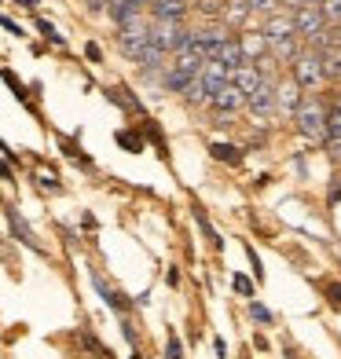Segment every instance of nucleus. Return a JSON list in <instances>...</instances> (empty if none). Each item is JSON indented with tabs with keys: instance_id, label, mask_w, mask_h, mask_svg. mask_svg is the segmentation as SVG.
Segmentation results:
<instances>
[{
	"instance_id": "f257e3e1",
	"label": "nucleus",
	"mask_w": 341,
	"mask_h": 359,
	"mask_svg": "<svg viewBox=\"0 0 341 359\" xmlns=\"http://www.w3.org/2000/svg\"><path fill=\"white\" fill-rule=\"evenodd\" d=\"M323 118H327V107L323 100H301V107L294 110V121H297V133L312 143H323Z\"/></svg>"
},
{
	"instance_id": "f03ea898",
	"label": "nucleus",
	"mask_w": 341,
	"mask_h": 359,
	"mask_svg": "<svg viewBox=\"0 0 341 359\" xmlns=\"http://www.w3.org/2000/svg\"><path fill=\"white\" fill-rule=\"evenodd\" d=\"M294 85L301 88V92H312L319 81H323V62H319V52H301L294 62Z\"/></svg>"
},
{
	"instance_id": "7ed1b4c3",
	"label": "nucleus",
	"mask_w": 341,
	"mask_h": 359,
	"mask_svg": "<svg viewBox=\"0 0 341 359\" xmlns=\"http://www.w3.org/2000/svg\"><path fill=\"white\" fill-rule=\"evenodd\" d=\"M294 34L297 37H305L308 44H316L319 37H323V29H327V22H323V15H319V8H312V4H301L294 15Z\"/></svg>"
},
{
	"instance_id": "20e7f679",
	"label": "nucleus",
	"mask_w": 341,
	"mask_h": 359,
	"mask_svg": "<svg viewBox=\"0 0 341 359\" xmlns=\"http://www.w3.org/2000/svg\"><path fill=\"white\" fill-rule=\"evenodd\" d=\"M275 85H279L275 77H261V85L246 95V107L257 114V118H272L275 114Z\"/></svg>"
},
{
	"instance_id": "39448f33",
	"label": "nucleus",
	"mask_w": 341,
	"mask_h": 359,
	"mask_svg": "<svg viewBox=\"0 0 341 359\" xmlns=\"http://www.w3.org/2000/svg\"><path fill=\"white\" fill-rule=\"evenodd\" d=\"M118 48L128 55V59H140V52L147 48V26L143 22H128V26H121V34H118Z\"/></svg>"
},
{
	"instance_id": "423d86ee",
	"label": "nucleus",
	"mask_w": 341,
	"mask_h": 359,
	"mask_svg": "<svg viewBox=\"0 0 341 359\" xmlns=\"http://www.w3.org/2000/svg\"><path fill=\"white\" fill-rule=\"evenodd\" d=\"M88 279H92V286H95V293H100V297H103V304L107 308H114V312H118V316H128V308H133V301H128L125 297V293H118V290H114L107 279H103V275L100 271H88Z\"/></svg>"
},
{
	"instance_id": "0eeeda50",
	"label": "nucleus",
	"mask_w": 341,
	"mask_h": 359,
	"mask_svg": "<svg viewBox=\"0 0 341 359\" xmlns=\"http://www.w3.org/2000/svg\"><path fill=\"white\" fill-rule=\"evenodd\" d=\"M4 217H8V227H11V235L19 238L26 250H34V253H44L41 238L34 235V227H29V224L22 220V213H19V209H15V205H8V209H4Z\"/></svg>"
},
{
	"instance_id": "6e6552de",
	"label": "nucleus",
	"mask_w": 341,
	"mask_h": 359,
	"mask_svg": "<svg viewBox=\"0 0 341 359\" xmlns=\"http://www.w3.org/2000/svg\"><path fill=\"white\" fill-rule=\"evenodd\" d=\"M154 22H176L180 26L187 19V0H151Z\"/></svg>"
},
{
	"instance_id": "1a4fd4ad",
	"label": "nucleus",
	"mask_w": 341,
	"mask_h": 359,
	"mask_svg": "<svg viewBox=\"0 0 341 359\" xmlns=\"http://www.w3.org/2000/svg\"><path fill=\"white\" fill-rule=\"evenodd\" d=\"M227 70L224 62H217V59H206V67H202V74H199V81H202V88H206V95H213V92H220L224 85H227Z\"/></svg>"
},
{
	"instance_id": "9d476101",
	"label": "nucleus",
	"mask_w": 341,
	"mask_h": 359,
	"mask_svg": "<svg viewBox=\"0 0 341 359\" xmlns=\"http://www.w3.org/2000/svg\"><path fill=\"white\" fill-rule=\"evenodd\" d=\"M227 85H235L242 95H250L257 85H261V70H257L253 62H242V67H235L232 74H227Z\"/></svg>"
},
{
	"instance_id": "9b49d317",
	"label": "nucleus",
	"mask_w": 341,
	"mask_h": 359,
	"mask_svg": "<svg viewBox=\"0 0 341 359\" xmlns=\"http://www.w3.org/2000/svg\"><path fill=\"white\" fill-rule=\"evenodd\" d=\"M242 103H246V95H242L235 85H224L220 92H213V95H209V107H213L217 114H235Z\"/></svg>"
},
{
	"instance_id": "f8f14e48",
	"label": "nucleus",
	"mask_w": 341,
	"mask_h": 359,
	"mask_svg": "<svg viewBox=\"0 0 341 359\" xmlns=\"http://www.w3.org/2000/svg\"><path fill=\"white\" fill-rule=\"evenodd\" d=\"M140 11H143V4H136V0H107V15L118 26L140 22Z\"/></svg>"
},
{
	"instance_id": "ddd939ff",
	"label": "nucleus",
	"mask_w": 341,
	"mask_h": 359,
	"mask_svg": "<svg viewBox=\"0 0 341 359\" xmlns=\"http://www.w3.org/2000/svg\"><path fill=\"white\" fill-rule=\"evenodd\" d=\"M283 37H297L294 34V19L290 15H279V11H272L268 15V22H265V41H283Z\"/></svg>"
},
{
	"instance_id": "4468645a",
	"label": "nucleus",
	"mask_w": 341,
	"mask_h": 359,
	"mask_svg": "<svg viewBox=\"0 0 341 359\" xmlns=\"http://www.w3.org/2000/svg\"><path fill=\"white\" fill-rule=\"evenodd\" d=\"M209 154H213V161H224V165H242V158H246V151L227 140H213L209 143Z\"/></svg>"
},
{
	"instance_id": "2eb2a0df",
	"label": "nucleus",
	"mask_w": 341,
	"mask_h": 359,
	"mask_svg": "<svg viewBox=\"0 0 341 359\" xmlns=\"http://www.w3.org/2000/svg\"><path fill=\"white\" fill-rule=\"evenodd\" d=\"M319 62H323V81H341V44L323 48Z\"/></svg>"
},
{
	"instance_id": "dca6fc26",
	"label": "nucleus",
	"mask_w": 341,
	"mask_h": 359,
	"mask_svg": "<svg viewBox=\"0 0 341 359\" xmlns=\"http://www.w3.org/2000/svg\"><path fill=\"white\" fill-rule=\"evenodd\" d=\"M202 67H206V55L199 52V48H191V52H180V55H176V62H173V70H180V74H187V77H199Z\"/></svg>"
},
{
	"instance_id": "f3484780",
	"label": "nucleus",
	"mask_w": 341,
	"mask_h": 359,
	"mask_svg": "<svg viewBox=\"0 0 341 359\" xmlns=\"http://www.w3.org/2000/svg\"><path fill=\"white\" fill-rule=\"evenodd\" d=\"M301 88L297 85H275V107H283L286 114H294L297 107H301Z\"/></svg>"
},
{
	"instance_id": "a211bd4d",
	"label": "nucleus",
	"mask_w": 341,
	"mask_h": 359,
	"mask_svg": "<svg viewBox=\"0 0 341 359\" xmlns=\"http://www.w3.org/2000/svg\"><path fill=\"white\" fill-rule=\"evenodd\" d=\"M213 59H217V62H224L227 70H235V67H242V62H246V55H242L239 41H232V37H227V41L220 44V52H217Z\"/></svg>"
},
{
	"instance_id": "6ab92c4d",
	"label": "nucleus",
	"mask_w": 341,
	"mask_h": 359,
	"mask_svg": "<svg viewBox=\"0 0 341 359\" xmlns=\"http://www.w3.org/2000/svg\"><path fill=\"white\" fill-rule=\"evenodd\" d=\"M239 48H242V55H246V62L268 55V41H265V34H246V37L239 41Z\"/></svg>"
},
{
	"instance_id": "aec40b11",
	"label": "nucleus",
	"mask_w": 341,
	"mask_h": 359,
	"mask_svg": "<svg viewBox=\"0 0 341 359\" xmlns=\"http://www.w3.org/2000/svg\"><path fill=\"white\" fill-rule=\"evenodd\" d=\"M220 19L224 22H232V26H242L250 19V8H246V0H227L224 11H220Z\"/></svg>"
},
{
	"instance_id": "412c9836",
	"label": "nucleus",
	"mask_w": 341,
	"mask_h": 359,
	"mask_svg": "<svg viewBox=\"0 0 341 359\" xmlns=\"http://www.w3.org/2000/svg\"><path fill=\"white\" fill-rule=\"evenodd\" d=\"M194 224L202 227V235L209 238V246H213V250H224V238L213 231V224H209V217H206V209H202V205H194Z\"/></svg>"
},
{
	"instance_id": "4be33fe9",
	"label": "nucleus",
	"mask_w": 341,
	"mask_h": 359,
	"mask_svg": "<svg viewBox=\"0 0 341 359\" xmlns=\"http://www.w3.org/2000/svg\"><path fill=\"white\" fill-rule=\"evenodd\" d=\"M59 151L67 154V158H74L81 169H92V158H88L85 151H81V143H77V140H67V136H62V140H59Z\"/></svg>"
},
{
	"instance_id": "5701e85b",
	"label": "nucleus",
	"mask_w": 341,
	"mask_h": 359,
	"mask_svg": "<svg viewBox=\"0 0 341 359\" xmlns=\"http://www.w3.org/2000/svg\"><path fill=\"white\" fill-rule=\"evenodd\" d=\"M114 140H118V147H121V151H128V154H140L143 151V136L136 133V128H118V136H114Z\"/></svg>"
},
{
	"instance_id": "b1692460",
	"label": "nucleus",
	"mask_w": 341,
	"mask_h": 359,
	"mask_svg": "<svg viewBox=\"0 0 341 359\" xmlns=\"http://www.w3.org/2000/svg\"><path fill=\"white\" fill-rule=\"evenodd\" d=\"M81 345H85V352H92L95 359H114V352H110L92 330H81Z\"/></svg>"
},
{
	"instance_id": "393cba45",
	"label": "nucleus",
	"mask_w": 341,
	"mask_h": 359,
	"mask_svg": "<svg viewBox=\"0 0 341 359\" xmlns=\"http://www.w3.org/2000/svg\"><path fill=\"white\" fill-rule=\"evenodd\" d=\"M323 140H327V143L341 140V107L327 110V118H323Z\"/></svg>"
},
{
	"instance_id": "a878e982",
	"label": "nucleus",
	"mask_w": 341,
	"mask_h": 359,
	"mask_svg": "<svg viewBox=\"0 0 341 359\" xmlns=\"http://www.w3.org/2000/svg\"><path fill=\"white\" fill-rule=\"evenodd\" d=\"M0 77H4V85L11 88V95H15V100H19V103H29V92H26V85H22V81L15 77V70L0 67Z\"/></svg>"
},
{
	"instance_id": "bb28decb",
	"label": "nucleus",
	"mask_w": 341,
	"mask_h": 359,
	"mask_svg": "<svg viewBox=\"0 0 341 359\" xmlns=\"http://www.w3.org/2000/svg\"><path fill=\"white\" fill-rule=\"evenodd\" d=\"M319 15L327 26H341V0H319Z\"/></svg>"
},
{
	"instance_id": "cd10ccee",
	"label": "nucleus",
	"mask_w": 341,
	"mask_h": 359,
	"mask_svg": "<svg viewBox=\"0 0 341 359\" xmlns=\"http://www.w3.org/2000/svg\"><path fill=\"white\" fill-rule=\"evenodd\" d=\"M161 81H166V92H184V88L191 85L194 77H187V74H180V70H169V74L161 77Z\"/></svg>"
},
{
	"instance_id": "c85d7f7f",
	"label": "nucleus",
	"mask_w": 341,
	"mask_h": 359,
	"mask_svg": "<svg viewBox=\"0 0 341 359\" xmlns=\"http://www.w3.org/2000/svg\"><path fill=\"white\" fill-rule=\"evenodd\" d=\"M184 100H187V103H194V107H202V103H209V95H206V88H202V81H199V77H194L191 85L184 88Z\"/></svg>"
},
{
	"instance_id": "c756f323",
	"label": "nucleus",
	"mask_w": 341,
	"mask_h": 359,
	"mask_svg": "<svg viewBox=\"0 0 341 359\" xmlns=\"http://www.w3.org/2000/svg\"><path fill=\"white\" fill-rule=\"evenodd\" d=\"M143 136L154 140V143H158V151H161V158H166V136H161V128H158L151 118H143Z\"/></svg>"
},
{
	"instance_id": "7c9ffc66",
	"label": "nucleus",
	"mask_w": 341,
	"mask_h": 359,
	"mask_svg": "<svg viewBox=\"0 0 341 359\" xmlns=\"http://www.w3.org/2000/svg\"><path fill=\"white\" fill-rule=\"evenodd\" d=\"M37 29H41V37H44V41H52V44H59V48L67 44V37H62L59 29H55L52 22H48V19H37Z\"/></svg>"
},
{
	"instance_id": "2f4dec72",
	"label": "nucleus",
	"mask_w": 341,
	"mask_h": 359,
	"mask_svg": "<svg viewBox=\"0 0 341 359\" xmlns=\"http://www.w3.org/2000/svg\"><path fill=\"white\" fill-rule=\"evenodd\" d=\"M34 180H37V187L48 191V194H59V191H62V184H59V176H55V172H37Z\"/></svg>"
},
{
	"instance_id": "473e14b6",
	"label": "nucleus",
	"mask_w": 341,
	"mask_h": 359,
	"mask_svg": "<svg viewBox=\"0 0 341 359\" xmlns=\"http://www.w3.org/2000/svg\"><path fill=\"white\" fill-rule=\"evenodd\" d=\"M232 286H235V293H242V297L253 301V279H250V275H235Z\"/></svg>"
},
{
	"instance_id": "72a5a7b5",
	"label": "nucleus",
	"mask_w": 341,
	"mask_h": 359,
	"mask_svg": "<svg viewBox=\"0 0 341 359\" xmlns=\"http://www.w3.org/2000/svg\"><path fill=\"white\" fill-rule=\"evenodd\" d=\"M279 4H283V0H246V8H250V11H265V15L279 11Z\"/></svg>"
},
{
	"instance_id": "f704fd0d",
	"label": "nucleus",
	"mask_w": 341,
	"mask_h": 359,
	"mask_svg": "<svg viewBox=\"0 0 341 359\" xmlns=\"http://www.w3.org/2000/svg\"><path fill=\"white\" fill-rule=\"evenodd\" d=\"M166 359H184V345H180V337H176L169 330V345H166Z\"/></svg>"
},
{
	"instance_id": "c9c22d12",
	"label": "nucleus",
	"mask_w": 341,
	"mask_h": 359,
	"mask_svg": "<svg viewBox=\"0 0 341 359\" xmlns=\"http://www.w3.org/2000/svg\"><path fill=\"white\" fill-rule=\"evenodd\" d=\"M250 316H253L257 323H265V326L272 323V312H268V308H265L261 301H250Z\"/></svg>"
},
{
	"instance_id": "e433bc0d",
	"label": "nucleus",
	"mask_w": 341,
	"mask_h": 359,
	"mask_svg": "<svg viewBox=\"0 0 341 359\" xmlns=\"http://www.w3.org/2000/svg\"><path fill=\"white\" fill-rule=\"evenodd\" d=\"M337 202H341V176H334V180H330V187H327V205L334 209Z\"/></svg>"
},
{
	"instance_id": "4c0bfd02",
	"label": "nucleus",
	"mask_w": 341,
	"mask_h": 359,
	"mask_svg": "<svg viewBox=\"0 0 341 359\" xmlns=\"http://www.w3.org/2000/svg\"><path fill=\"white\" fill-rule=\"evenodd\" d=\"M246 257H250V264H253V279L261 283L265 279V268H261V257H257V250L253 246H246Z\"/></svg>"
},
{
	"instance_id": "58836bf2",
	"label": "nucleus",
	"mask_w": 341,
	"mask_h": 359,
	"mask_svg": "<svg viewBox=\"0 0 341 359\" xmlns=\"http://www.w3.org/2000/svg\"><path fill=\"white\" fill-rule=\"evenodd\" d=\"M85 55H88V62H103V48L92 41V44H85Z\"/></svg>"
},
{
	"instance_id": "ea45409f",
	"label": "nucleus",
	"mask_w": 341,
	"mask_h": 359,
	"mask_svg": "<svg viewBox=\"0 0 341 359\" xmlns=\"http://www.w3.org/2000/svg\"><path fill=\"white\" fill-rule=\"evenodd\" d=\"M327 301H330V308H341V283L327 286Z\"/></svg>"
},
{
	"instance_id": "a19ab883",
	"label": "nucleus",
	"mask_w": 341,
	"mask_h": 359,
	"mask_svg": "<svg viewBox=\"0 0 341 359\" xmlns=\"http://www.w3.org/2000/svg\"><path fill=\"white\" fill-rule=\"evenodd\" d=\"M121 334H125V341H128V345L136 348V330H133V323H128L125 316H121Z\"/></svg>"
},
{
	"instance_id": "79ce46f5",
	"label": "nucleus",
	"mask_w": 341,
	"mask_h": 359,
	"mask_svg": "<svg viewBox=\"0 0 341 359\" xmlns=\"http://www.w3.org/2000/svg\"><path fill=\"white\" fill-rule=\"evenodd\" d=\"M0 26H4L8 34H15V37H22V26H19V22H11L8 15H0Z\"/></svg>"
},
{
	"instance_id": "37998d69",
	"label": "nucleus",
	"mask_w": 341,
	"mask_h": 359,
	"mask_svg": "<svg viewBox=\"0 0 341 359\" xmlns=\"http://www.w3.org/2000/svg\"><path fill=\"white\" fill-rule=\"evenodd\" d=\"M213 348H217V359H227V345H224V337H213Z\"/></svg>"
},
{
	"instance_id": "c03bdc74",
	"label": "nucleus",
	"mask_w": 341,
	"mask_h": 359,
	"mask_svg": "<svg viewBox=\"0 0 341 359\" xmlns=\"http://www.w3.org/2000/svg\"><path fill=\"white\" fill-rule=\"evenodd\" d=\"M0 151H4V161H19V154H15V151H11V147L4 143V140H0Z\"/></svg>"
},
{
	"instance_id": "a18cd8bd",
	"label": "nucleus",
	"mask_w": 341,
	"mask_h": 359,
	"mask_svg": "<svg viewBox=\"0 0 341 359\" xmlns=\"http://www.w3.org/2000/svg\"><path fill=\"white\" fill-rule=\"evenodd\" d=\"M15 172H11V165H8V161L4 158H0V180H11Z\"/></svg>"
},
{
	"instance_id": "49530a36",
	"label": "nucleus",
	"mask_w": 341,
	"mask_h": 359,
	"mask_svg": "<svg viewBox=\"0 0 341 359\" xmlns=\"http://www.w3.org/2000/svg\"><path fill=\"white\" fill-rule=\"evenodd\" d=\"M15 4H22L26 11H37V4H41V0H15Z\"/></svg>"
},
{
	"instance_id": "de8ad7c7",
	"label": "nucleus",
	"mask_w": 341,
	"mask_h": 359,
	"mask_svg": "<svg viewBox=\"0 0 341 359\" xmlns=\"http://www.w3.org/2000/svg\"><path fill=\"white\" fill-rule=\"evenodd\" d=\"M128 359H143V355H140V352H136V348H133V355H128Z\"/></svg>"
},
{
	"instance_id": "09e8293b",
	"label": "nucleus",
	"mask_w": 341,
	"mask_h": 359,
	"mask_svg": "<svg viewBox=\"0 0 341 359\" xmlns=\"http://www.w3.org/2000/svg\"><path fill=\"white\" fill-rule=\"evenodd\" d=\"M337 107H341V92H337Z\"/></svg>"
}]
</instances>
